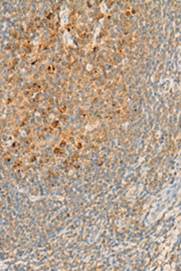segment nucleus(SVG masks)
<instances>
[{"instance_id":"obj_1","label":"nucleus","mask_w":181,"mask_h":271,"mask_svg":"<svg viewBox=\"0 0 181 271\" xmlns=\"http://www.w3.org/2000/svg\"><path fill=\"white\" fill-rule=\"evenodd\" d=\"M62 10L60 13V17L61 24L62 25L66 24L68 22V15L69 13V10L66 6H63L62 7Z\"/></svg>"},{"instance_id":"obj_2","label":"nucleus","mask_w":181,"mask_h":271,"mask_svg":"<svg viewBox=\"0 0 181 271\" xmlns=\"http://www.w3.org/2000/svg\"><path fill=\"white\" fill-rule=\"evenodd\" d=\"M63 39L66 45H72L73 44V42L71 38V36L68 31H65L63 34Z\"/></svg>"}]
</instances>
